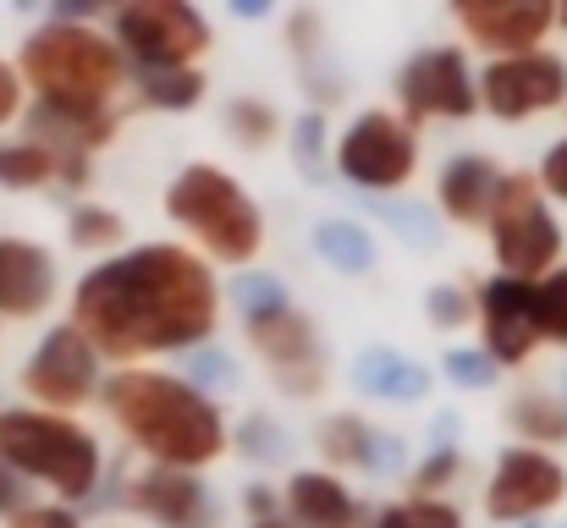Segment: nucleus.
Segmentation results:
<instances>
[{"instance_id":"f257e3e1","label":"nucleus","mask_w":567,"mask_h":528,"mask_svg":"<svg viewBox=\"0 0 567 528\" xmlns=\"http://www.w3.org/2000/svg\"><path fill=\"white\" fill-rule=\"evenodd\" d=\"M220 270L198 259L183 237L133 242L89 265L66 309V325L111 369L188 358L193 348H209L220 337Z\"/></svg>"},{"instance_id":"f03ea898","label":"nucleus","mask_w":567,"mask_h":528,"mask_svg":"<svg viewBox=\"0 0 567 528\" xmlns=\"http://www.w3.org/2000/svg\"><path fill=\"white\" fill-rule=\"evenodd\" d=\"M100 407L150 468L204 474L220 457H231L226 407L209 402L204 391H193L177 369H161V363L111 369L100 385Z\"/></svg>"},{"instance_id":"7ed1b4c3","label":"nucleus","mask_w":567,"mask_h":528,"mask_svg":"<svg viewBox=\"0 0 567 528\" xmlns=\"http://www.w3.org/2000/svg\"><path fill=\"white\" fill-rule=\"evenodd\" d=\"M17 72L28 89V105L94 133L105 149L122 133V89H127V61L111 44L105 28L94 22H55L44 17L22 44H17Z\"/></svg>"},{"instance_id":"20e7f679","label":"nucleus","mask_w":567,"mask_h":528,"mask_svg":"<svg viewBox=\"0 0 567 528\" xmlns=\"http://www.w3.org/2000/svg\"><path fill=\"white\" fill-rule=\"evenodd\" d=\"M166 220H177L183 242L198 259H209L215 270L220 265L248 270V265H259V253L270 242L265 204L220 161H188L166 182Z\"/></svg>"},{"instance_id":"39448f33","label":"nucleus","mask_w":567,"mask_h":528,"mask_svg":"<svg viewBox=\"0 0 567 528\" xmlns=\"http://www.w3.org/2000/svg\"><path fill=\"white\" fill-rule=\"evenodd\" d=\"M0 463L17 468L33 490H50L61 507H94L105 485V446L72 413L44 407H0Z\"/></svg>"},{"instance_id":"423d86ee","label":"nucleus","mask_w":567,"mask_h":528,"mask_svg":"<svg viewBox=\"0 0 567 528\" xmlns=\"http://www.w3.org/2000/svg\"><path fill=\"white\" fill-rule=\"evenodd\" d=\"M485 237H491L496 276H513V281L551 276L567 253V231L557 220V204L540 193L535 172H507L496 204H491Z\"/></svg>"},{"instance_id":"0eeeda50","label":"nucleus","mask_w":567,"mask_h":528,"mask_svg":"<svg viewBox=\"0 0 567 528\" xmlns=\"http://www.w3.org/2000/svg\"><path fill=\"white\" fill-rule=\"evenodd\" d=\"M424 161L419 133L391 111V105H364L342 122V133L331 138V176H342L353 193L364 198H396L413 187Z\"/></svg>"},{"instance_id":"6e6552de","label":"nucleus","mask_w":567,"mask_h":528,"mask_svg":"<svg viewBox=\"0 0 567 528\" xmlns=\"http://www.w3.org/2000/svg\"><path fill=\"white\" fill-rule=\"evenodd\" d=\"M243 325V342L259 358L265 380L287 396V402H320L337 380V363L326 348V331L315 325L309 309H298V298L254 314V320H237Z\"/></svg>"},{"instance_id":"1a4fd4ad","label":"nucleus","mask_w":567,"mask_h":528,"mask_svg":"<svg viewBox=\"0 0 567 528\" xmlns=\"http://www.w3.org/2000/svg\"><path fill=\"white\" fill-rule=\"evenodd\" d=\"M105 33L127 72H177L215 50V22L193 0H122L105 17Z\"/></svg>"},{"instance_id":"9d476101","label":"nucleus","mask_w":567,"mask_h":528,"mask_svg":"<svg viewBox=\"0 0 567 528\" xmlns=\"http://www.w3.org/2000/svg\"><path fill=\"white\" fill-rule=\"evenodd\" d=\"M413 133L430 122H474L480 116V83L463 44H419L396 66V105Z\"/></svg>"},{"instance_id":"9b49d317","label":"nucleus","mask_w":567,"mask_h":528,"mask_svg":"<svg viewBox=\"0 0 567 528\" xmlns=\"http://www.w3.org/2000/svg\"><path fill=\"white\" fill-rule=\"evenodd\" d=\"M17 385H22V396H28V407H44V413H83L89 402H100V385H105V363H100V352L89 348L66 320L61 325H50L33 352L22 358V369H17Z\"/></svg>"},{"instance_id":"f8f14e48","label":"nucleus","mask_w":567,"mask_h":528,"mask_svg":"<svg viewBox=\"0 0 567 528\" xmlns=\"http://www.w3.org/2000/svg\"><path fill=\"white\" fill-rule=\"evenodd\" d=\"M474 83H480V116L502 127H524L567 105V55L551 44L529 55H502V61H485Z\"/></svg>"},{"instance_id":"ddd939ff","label":"nucleus","mask_w":567,"mask_h":528,"mask_svg":"<svg viewBox=\"0 0 567 528\" xmlns=\"http://www.w3.org/2000/svg\"><path fill=\"white\" fill-rule=\"evenodd\" d=\"M567 501V463L557 452H535V446H502L485 490H480V513L485 524L513 528V524H540L546 513H557Z\"/></svg>"},{"instance_id":"4468645a","label":"nucleus","mask_w":567,"mask_h":528,"mask_svg":"<svg viewBox=\"0 0 567 528\" xmlns=\"http://www.w3.org/2000/svg\"><path fill=\"white\" fill-rule=\"evenodd\" d=\"M452 28L463 33V50L474 44L485 61L529 55L557 33V0H452Z\"/></svg>"},{"instance_id":"2eb2a0df","label":"nucleus","mask_w":567,"mask_h":528,"mask_svg":"<svg viewBox=\"0 0 567 528\" xmlns=\"http://www.w3.org/2000/svg\"><path fill=\"white\" fill-rule=\"evenodd\" d=\"M474 320H480V348L491 352V363L502 374L524 369L540 342V314H535V281H513V276H485L474 287Z\"/></svg>"},{"instance_id":"dca6fc26","label":"nucleus","mask_w":567,"mask_h":528,"mask_svg":"<svg viewBox=\"0 0 567 528\" xmlns=\"http://www.w3.org/2000/svg\"><path fill=\"white\" fill-rule=\"evenodd\" d=\"M315 452H320V468L331 474H359V479H396L413 468V452H408V435L396 429H380L364 413H326L315 424Z\"/></svg>"},{"instance_id":"f3484780","label":"nucleus","mask_w":567,"mask_h":528,"mask_svg":"<svg viewBox=\"0 0 567 528\" xmlns=\"http://www.w3.org/2000/svg\"><path fill=\"white\" fill-rule=\"evenodd\" d=\"M122 507L150 528H220V496L209 490L204 474L183 468H138L122 485Z\"/></svg>"},{"instance_id":"a211bd4d","label":"nucleus","mask_w":567,"mask_h":528,"mask_svg":"<svg viewBox=\"0 0 567 528\" xmlns=\"http://www.w3.org/2000/svg\"><path fill=\"white\" fill-rule=\"evenodd\" d=\"M61 298V265L44 242L0 231V325H22L50 314Z\"/></svg>"},{"instance_id":"6ab92c4d","label":"nucleus","mask_w":567,"mask_h":528,"mask_svg":"<svg viewBox=\"0 0 567 528\" xmlns=\"http://www.w3.org/2000/svg\"><path fill=\"white\" fill-rule=\"evenodd\" d=\"M281 518L292 528H370L375 507L331 468H292L281 479Z\"/></svg>"},{"instance_id":"aec40b11","label":"nucleus","mask_w":567,"mask_h":528,"mask_svg":"<svg viewBox=\"0 0 567 528\" xmlns=\"http://www.w3.org/2000/svg\"><path fill=\"white\" fill-rule=\"evenodd\" d=\"M507 182V166L485 149H457L441 161L435 172V215L446 226H485L491 220V204Z\"/></svg>"},{"instance_id":"412c9836","label":"nucleus","mask_w":567,"mask_h":528,"mask_svg":"<svg viewBox=\"0 0 567 528\" xmlns=\"http://www.w3.org/2000/svg\"><path fill=\"white\" fill-rule=\"evenodd\" d=\"M348 385H353L364 402H380V407H419V402H430V391H435V369L419 363L408 348L370 342V348L353 352Z\"/></svg>"},{"instance_id":"4be33fe9","label":"nucleus","mask_w":567,"mask_h":528,"mask_svg":"<svg viewBox=\"0 0 567 528\" xmlns=\"http://www.w3.org/2000/svg\"><path fill=\"white\" fill-rule=\"evenodd\" d=\"M309 248L342 281H370L380 270V237H375V226L359 220V215H320L309 226Z\"/></svg>"},{"instance_id":"5701e85b","label":"nucleus","mask_w":567,"mask_h":528,"mask_svg":"<svg viewBox=\"0 0 567 528\" xmlns=\"http://www.w3.org/2000/svg\"><path fill=\"white\" fill-rule=\"evenodd\" d=\"M502 424L518 435V446H535V452H563L567 446V407L557 391L546 385H524L502 402Z\"/></svg>"},{"instance_id":"b1692460","label":"nucleus","mask_w":567,"mask_h":528,"mask_svg":"<svg viewBox=\"0 0 567 528\" xmlns=\"http://www.w3.org/2000/svg\"><path fill=\"white\" fill-rule=\"evenodd\" d=\"M292 429L270 413V407H254V413H243L237 424H231V457H243L248 468H254V479L265 474V468H287L292 474Z\"/></svg>"},{"instance_id":"393cba45","label":"nucleus","mask_w":567,"mask_h":528,"mask_svg":"<svg viewBox=\"0 0 567 528\" xmlns=\"http://www.w3.org/2000/svg\"><path fill=\"white\" fill-rule=\"evenodd\" d=\"M133 83V105L138 111H155V116H188L204 105L209 94V77L204 66H177V72H127Z\"/></svg>"},{"instance_id":"a878e982","label":"nucleus","mask_w":567,"mask_h":528,"mask_svg":"<svg viewBox=\"0 0 567 528\" xmlns=\"http://www.w3.org/2000/svg\"><path fill=\"white\" fill-rule=\"evenodd\" d=\"M370 215L385 226V237H396L408 253H441V242H446V220L424 198H408V193L370 198Z\"/></svg>"},{"instance_id":"bb28decb","label":"nucleus","mask_w":567,"mask_h":528,"mask_svg":"<svg viewBox=\"0 0 567 528\" xmlns=\"http://www.w3.org/2000/svg\"><path fill=\"white\" fill-rule=\"evenodd\" d=\"M220 133H226L237 149L265 155V149L287 133V116H281L265 94H231V100L220 105Z\"/></svg>"},{"instance_id":"cd10ccee","label":"nucleus","mask_w":567,"mask_h":528,"mask_svg":"<svg viewBox=\"0 0 567 528\" xmlns=\"http://www.w3.org/2000/svg\"><path fill=\"white\" fill-rule=\"evenodd\" d=\"M127 242V215L111 204H72L66 209V248L89 253V259H111Z\"/></svg>"},{"instance_id":"c85d7f7f","label":"nucleus","mask_w":567,"mask_h":528,"mask_svg":"<svg viewBox=\"0 0 567 528\" xmlns=\"http://www.w3.org/2000/svg\"><path fill=\"white\" fill-rule=\"evenodd\" d=\"M331 116H320V111H303V116H292L287 122V149H292V166L303 172V182H331Z\"/></svg>"},{"instance_id":"c756f323","label":"nucleus","mask_w":567,"mask_h":528,"mask_svg":"<svg viewBox=\"0 0 567 528\" xmlns=\"http://www.w3.org/2000/svg\"><path fill=\"white\" fill-rule=\"evenodd\" d=\"M0 187L6 193H44L55 187V155L33 138H0Z\"/></svg>"},{"instance_id":"7c9ffc66","label":"nucleus","mask_w":567,"mask_h":528,"mask_svg":"<svg viewBox=\"0 0 567 528\" xmlns=\"http://www.w3.org/2000/svg\"><path fill=\"white\" fill-rule=\"evenodd\" d=\"M183 380H188L193 391H204L209 402H220V396H231V391H243V363H237V352L220 348V342H209V348H193L183 358V369H177Z\"/></svg>"},{"instance_id":"2f4dec72","label":"nucleus","mask_w":567,"mask_h":528,"mask_svg":"<svg viewBox=\"0 0 567 528\" xmlns=\"http://www.w3.org/2000/svg\"><path fill=\"white\" fill-rule=\"evenodd\" d=\"M435 374H441L452 391H463V396H474V391H496V385H502V369L491 363V352L480 348V342H452V348L441 352Z\"/></svg>"},{"instance_id":"473e14b6","label":"nucleus","mask_w":567,"mask_h":528,"mask_svg":"<svg viewBox=\"0 0 567 528\" xmlns=\"http://www.w3.org/2000/svg\"><path fill=\"white\" fill-rule=\"evenodd\" d=\"M370 528H463V507L435 501V496H396V501L375 507Z\"/></svg>"},{"instance_id":"72a5a7b5","label":"nucleus","mask_w":567,"mask_h":528,"mask_svg":"<svg viewBox=\"0 0 567 528\" xmlns=\"http://www.w3.org/2000/svg\"><path fill=\"white\" fill-rule=\"evenodd\" d=\"M424 325L441 337H457L474 325V287L468 281H430L424 287Z\"/></svg>"},{"instance_id":"f704fd0d","label":"nucleus","mask_w":567,"mask_h":528,"mask_svg":"<svg viewBox=\"0 0 567 528\" xmlns=\"http://www.w3.org/2000/svg\"><path fill=\"white\" fill-rule=\"evenodd\" d=\"M463 474H468L463 446H430V452L413 457V468H408V496H435V501H446V490H452Z\"/></svg>"},{"instance_id":"c9c22d12","label":"nucleus","mask_w":567,"mask_h":528,"mask_svg":"<svg viewBox=\"0 0 567 528\" xmlns=\"http://www.w3.org/2000/svg\"><path fill=\"white\" fill-rule=\"evenodd\" d=\"M331 33H326V11H315V6H298V11H287V50H292V61L309 72V66H326L331 61Z\"/></svg>"},{"instance_id":"e433bc0d","label":"nucleus","mask_w":567,"mask_h":528,"mask_svg":"<svg viewBox=\"0 0 567 528\" xmlns=\"http://www.w3.org/2000/svg\"><path fill=\"white\" fill-rule=\"evenodd\" d=\"M535 314H540V342L567 352V259L535 281Z\"/></svg>"},{"instance_id":"4c0bfd02","label":"nucleus","mask_w":567,"mask_h":528,"mask_svg":"<svg viewBox=\"0 0 567 528\" xmlns=\"http://www.w3.org/2000/svg\"><path fill=\"white\" fill-rule=\"evenodd\" d=\"M237 507H243L248 524H270V518H281V485H270V479H248V485L237 490Z\"/></svg>"},{"instance_id":"58836bf2","label":"nucleus","mask_w":567,"mask_h":528,"mask_svg":"<svg viewBox=\"0 0 567 528\" xmlns=\"http://www.w3.org/2000/svg\"><path fill=\"white\" fill-rule=\"evenodd\" d=\"M535 182H540V193H546L551 204L567 209V138L546 144V155H540V166H535Z\"/></svg>"},{"instance_id":"ea45409f","label":"nucleus","mask_w":567,"mask_h":528,"mask_svg":"<svg viewBox=\"0 0 567 528\" xmlns=\"http://www.w3.org/2000/svg\"><path fill=\"white\" fill-rule=\"evenodd\" d=\"M22 116H28L22 72H17V61H6V55H0V127H11V122H22Z\"/></svg>"},{"instance_id":"a19ab883","label":"nucleus","mask_w":567,"mask_h":528,"mask_svg":"<svg viewBox=\"0 0 567 528\" xmlns=\"http://www.w3.org/2000/svg\"><path fill=\"white\" fill-rule=\"evenodd\" d=\"M6 528H89L78 507H61V501H33L22 518H11Z\"/></svg>"},{"instance_id":"79ce46f5","label":"nucleus","mask_w":567,"mask_h":528,"mask_svg":"<svg viewBox=\"0 0 567 528\" xmlns=\"http://www.w3.org/2000/svg\"><path fill=\"white\" fill-rule=\"evenodd\" d=\"M39 496H33V485L17 474V468H6L0 463V524H11V518H22L28 507H33Z\"/></svg>"},{"instance_id":"37998d69","label":"nucleus","mask_w":567,"mask_h":528,"mask_svg":"<svg viewBox=\"0 0 567 528\" xmlns=\"http://www.w3.org/2000/svg\"><path fill=\"white\" fill-rule=\"evenodd\" d=\"M457 435H463V413H435L430 418V446H457Z\"/></svg>"},{"instance_id":"c03bdc74","label":"nucleus","mask_w":567,"mask_h":528,"mask_svg":"<svg viewBox=\"0 0 567 528\" xmlns=\"http://www.w3.org/2000/svg\"><path fill=\"white\" fill-rule=\"evenodd\" d=\"M231 17H254V22H259V17H270V0H237Z\"/></svg>"},{"instance_id":"a18cd8bd","label":"nucleus","mask_w":567,"mask_h":528,"mask_svg":"<svg viewBox=\"0 0 567 528\" xmlns=\"http://www.w3.org/2000/svg\"><path fill=\"white\" fill-rule=\"evenodd\" d=\"M243 528H292L287 518H270V524H243Z\"/></svg>"},{"instance_id":"49530a36","label":"nucleus","mask_w":567,"mask_h":528,"mask_svg":"<svg viewBox=\"0 0 567 528\" xmlns=\"http://www.w3.org/2000/svg\"><path fill=\"white\" fill-rule=\"evenodd\" d=\"M557 28H563V33H567V0H563V6H557Z\"/></svg>"},{"instance_id":"de8ad7c7","label":"nucleus","mask_w":567,"mask_h":528,"mask_svg":"<svg viewBox=\"0 0 567 528\" xmlns=\"http://www.w3.org/2000/svg\"><path fill=\"white\" fill-rule=\"evenodd\" d=\"M557 396H563V407H567V374H563V385H557Z\"/></svg>"},{"instance_id":"09e8293b","label":"nucleus","mask_w":567,"mask_h":528,"mask_svg":"<svg viewBox=\"0 0 567 528\" xmlns=\"http://www.w3.org/2000/svg\"><path fill=\"white\" fill-rule=\"evenodd\" d=\"M513 528H540V524H513Z\"/></svg>"},{"instance_id":"8fccbe9b","label":"nucleus","mask_w":567,"mask_h":528,"mask_svg":"<svg viewBox=\"0 0 567 528\" xmlns=\"http://www.w3.org/2000/svg\"><path fill=\"white\" fill-rule=\"evenodd\" d=\"M105 528H122V524H105Z\"/></svg>"},{"instance_id":"3c124183","label":"nucleus","mask_w":567,"mask_h":528,"mask_svg":"<svg viewBox=\"0 0 567 528\" xmlns=\"http://www.w3.org/2000/svg\"><path fill=\"white\" fill-rule=\"evenodd\" d=\"M563 111H567V105H563Z\"/></svg>"},{"instance_id":"603ef678","label":"nucleus","mask_w":567,"mask_h":528,"mask_svg":"<svg viewBox=\"0 0 567 528\" xmlns=\"http://www.w3.org/2000/svg\"><path fill=\"white\" fill-rule=\"evenodd\" d=\"M563 528H567V524H563Z\"/></svg>"}]
</instances>
